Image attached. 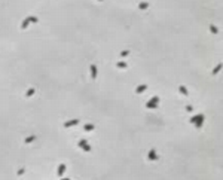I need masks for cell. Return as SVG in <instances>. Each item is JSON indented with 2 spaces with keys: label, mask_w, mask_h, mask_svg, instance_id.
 <instances>
[{
  "label": "cell",
  "mask_w": 223,
  "mask_h": 180,
  "mask_svg": "<svg viewBox=\"0 0 223 180\" xmlns=\"http://www.w3.org/2000/svg\"><path fill=\"white\" fill-rule=\"evenodd\" d=\"M158 103H159V97H152L147 103H146V107H147V109H156L158 107Z\"/></svg>",
  "instance_id": "6da1fadb"
},
{
  "label": "cell",
  "mask_w": 223,
  "mask_h": 180,
  "mask_svg": "<svg viewBox=\"0 0 223 180\" xmlns=\"http://www.w3.org/2000/svg\"><path fill=\"white\" fill-rule=\"evenodd\" d=\"M79 147H82L85 152H91V146H89V144L86 143V140H79Z\"/></svg>",
  "instance_id": "7a4b0ae2"
},
{
  "label": "cell",
  "mask_w": 223,
  "mask_h": 180,
  "mask_svg": "<svg viewBox=\"0 0 223 180\" xmlns=\"http://www.w3.org/2000/svg\"><path fill=\"white\" fill-rule=\"evenodd\" d=\"M79 124V119H72V121H67L64 124V128H70V127H74V125H78Z\"/></svg>",
  "instance_id": "3957f363"
},
{
  "label": "cell",
  "mask_w": 223,
  "mask_h": 180,
  "mask_svg": "<svg viewBox=\"0 0 223 180\" xmlns=\"http://www.w3.org/2000/svg\"><path fill=\"white\" fill-rule=\"evenodd\" d=\"M156 158H158L156 150H155V149H150V150H149V155H147V159H149V161H155Z\"/></svg>",
  "instance_id": "277c9868"
},
{
  "label": "cell",
  "mask_w": 223,
  "mask_h": 180,
  "mask_svg": "<svg viewBox=\"0 0 223 180\" xmlns=\"http://www.w3.org/2000/svg\"><path fill=\"white\" fill-rule=\"evenodd\" d=\"M89 70H91V78L95 79V78H97V67H95V64H91Z\"/></svg>",
  "instance_id": "5b68a950"
},
{
  "label": "cell",
  "mask_w": 223,
  "mask_h": 180,
  "mask_svg": "<svg viewBox=\"0 0 223 180\" xmlns=\"http://www.w3.org/2000/svg\"><path fill=\"white\" fill-rule=\"evenodd\" d=\"M146 89H147V85H138V87L135 88V92H137V94H141V92H144Z\"/></svg>",
  "instance_id": "8992f818"
},
{
  "label": "cell",
  "mask_w": 223,
  "mask_h": 180,
  "mask_svg": "<svg viewBox=\"0 0 223 180\" xmlns=\"http://www.w3.org/2000/svg\"><path fill=\"white\" fill-rule=\"evenodd\" d=\"M201 118H205L202 113H199V115H195V116H192L190 118V124H195L196 121H198V119H201Z\"/></svg>",
  "instance_id": "52a82bcc"
},
{
  "label": "cell",
  "mask_w": 223,
  "mask_h": 180,
  "mask_svg": "<svg viewBox=\"0 0 223 180\" xmlns=\"http://www.w3.org/2000/svg\"><path fill=\"white\" fill-rule=\"evenodd\" d=\"M64 171H66V164H61V165L58 167V176H59V177H63Z\"/></svg>",
  "instance_id": "ba28073f"
},
{
  "label": "cell",
  "mask_w": 223,
  "mask_h": 180,
  "mask_svg": "<svg viewBox=\"0 0 223 180\" xmlns=\"http://www.w3.org/2000/svg\"><path fill=\"white\" fill-rule=\"evenodd\" d=\"M178 91L182 92V94H183L184 97H187V95H189V91H187V89H186V87H183V85H182V87L178 88Z\"/></svg>",
  "instance_id": "9c48e42d"
},
{
  "label": "cell",
  "mask_w": 223,
  "mask_h": 180,
  "mask_svg": "<svg viewBox=\"0 0 223 180\" xmlns=\"http://www.w3.org/2000/svg\"><path fill=\"white\" fill-rule=\"evenodd\" d=\"M147 7H149V3H147V2H141V3L138 5V9H141V11L147 9Z\"/></svg>",
  "instance_id": "30bf717a"
},
{
  "label": "cell",
  "mask_w": 223,
  "mask_h": 180,
  "mask_svg": "<svg viewBox=\"0 0 223 180\" xmlns=\"http://www.w3.org/2000/svg\"><path fill=\"white\" fill-rule=\"evenodd\" d=\"M94 128H95V127H94L92 124H86V125H83V130H85V131H92Z\"/></svg>",
  "instance_id": "8fae6325"
},
{
  "label": "cell",
  "mask_w": 223,
  "mask_h": 180,
  "mask_svg": "<svg viewBox=\"0 0 223 180\" xmlns=\"http://www.w3.org/2000/svg\"><path fill=\"white\" fill-rule=\"evenodd\" d=\"M28 24H30V21L25 18V20L22 21V24H21V28H22V30H24V28H27V27H28Z\"/></svg>",
  "instance_id": "7c38bea8"
},
{
  "label": "cell",
  "mask_w": 223,
  "mask_h": 180,
  "mask_svg": "<svg viewBox=\"0 0 223 180\" xmlns=\"http://www.w3.org/2000/svg\"><path fill=\"white\" fill-rule=\"evenodd\" d=\"M34 140H36V135H30V137H27V139H25L24 141L28 144V143H31V141H34Z\"/></svg>",
  "instance_id": "4fadbf2b"
},
{
  "label": "cell",
  "mask_w": 223,
  "mask_h": 180,
  "mask_svg": "<svg viewBox=\"0 0 223 180\" xmlns=\"http://www.w3.org/2000/svg\"><path fill=\"white\" fill-rule=\"evenodd\" d=\"M34 92H36V89H34V88H30V89H28L27 92H25V97H31V95H33Z\"/></svg>",
  "instance_id": "5bb4252c"
},
{
  "label": "cell",
  "mask_w": 223,
  "mask_h": 180,
  "mask_svg": "<svg viewBox=\"0 0 223 180\" xmlns=\"http://www.w3.org/2000/svg\"><path fill=\"white\" fill-rule=\"evenodd\" d=\"M116 66H118L119 68H126V67H128V64H126V63H124V61H119Z\"/></svg>",
  "instance_id": "9a60e30c"
},
{
  "label": "cell",
  "mask_w": 223,
  "mask_h": 180,
  "mask_svg": "<svg viewBox=\"0 0 223 180\" xmlns=\"http://www.w3.org/2000/svg\"><path fill=\"white\" fill-rule=\"evenodd\" d=\"M220 70H222V64H217V66H216V68L213 70V74H217Z\"/></svg>",
  "instance_id": "2e32d148"
},
{
  "label": "cell",
  "mask_w": 223,
  "mask_h": 180,
  "mask_svg": "<svg viewBox=\"0 0 223 180\" xmlns=\"http://www.w3.org/2000/svg\"><path fill=\"white\" fill-rule=\"evenodd\" d=\"M210 31H211L213 34H217V33H219V30H217V27H214V25H210Z\"/></svg>",
  "instance_id": "e0dca14e"
},
{
  "label": "cell",
  "mask_w": 223,
  "mask_h": 180,
  "mask_svg": "<svg viewBox=\"0 0 223 180\" xmlns=\"http://www.w3.org/2000/svg\"><path fill=\"white\" fill-rule=\"evenodd\" d=\"M27 20H28L30 22H37V21H39L37 16H27Z\"/></svg>",
  "instance_id": "ac0fdd59"
},
{
  "label": "cell",
  "mask_w": 223,
  "mask_h": 180,
  "mask_svg": "<svg viewBox=\"0 0 223 180\" xmlns=\"http://www.w3.org/2000/svg\"><path fill=\"white\" fill-rule=\"evenodd\" d=\"M128 54H130V51H122V52H121V57H126Z\"/></svg>",
  "instance_id": "d6986e66"
},
{
  "label": "cell",
  "mask_w": 223,
  "mask_h": 180,
  "mask_svg": "<svg viewBox=\"0 0 223 180\" xmlns=\"http://www.w3.org/2000/svg\"><path fill=\"white\" fill-rule=\"evenodd\" d=\"M186 110H187V112H192L193 107H192V106H186Z\"/></svg>",
  "instance_id": "ffe728a7"
},
{
  "label": "cell",
  "mask_w": 223,
  "mask_h": 180,
  "mask_svg": "<svg viewBox=\"0 0 223 180\" xmlns=\"http://www.w3.org/2000/svg\"><path fill=\"white\" fill-rule=\"evenodd\" d=\"M98 2H104V0H98Z\"/></svg>",
  "instance_id": "44dd1931"
}]
</instances>
